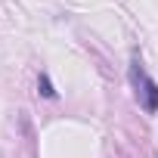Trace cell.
Masks as SVG:
<instances>
[{
	"label": "cell",
	"mask_w": 158,
	"mask_h": 158,
	"mask_svg": "<svg viewBox=\"0 0 158 158\" xmlns=\"http://www.w3.org/2000/svg\"><path fill=\"white\" fill-rule=\"evenodd\" d=\"M130 81H133V87H136V96H139L143 109H146L149 115H155V112H158V84L143 71V62H139L136 56H133V62H130Z\"/></svg>",
	"instance_id": "cell-1"
},
{
	"label": "cell",
	"mask_w": 158,
	"mask_h": 158,
	"mask_svg": "<svg viewBox=\"0 0 158 158\" xmlns=\"http://www.w3.org/2000/svg\"><path fill=\"white\" fill-rule=\"evenodd\" d=\"M37 93L44 96V99H56L59 93H56V87H53V81H50V74L47 71H40V77H37Z\"/></svg>",
	"instance_id": "cell-2"
}]
</instances>
